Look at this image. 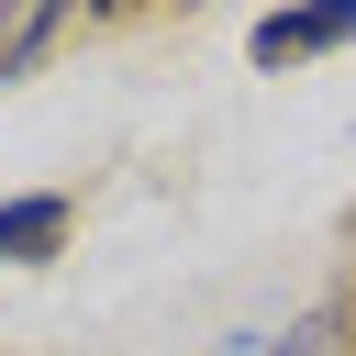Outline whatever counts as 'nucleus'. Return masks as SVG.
I'll use <instances>...</instances> for the list:
<instances>
[{
  "mask_svg": "<svg viewBox=\"0 0 356 356\" xmlns=\"http://www.w3.org/2000/svg\"><path fill=\"white\" fill-rule=\"evenodd\" d=\"M334 44H356V0H300V11H267L256 33H245V56L278 78V67H312V56H334Z\"/></svg>",
  "mask_w": 356,
  "mask_h": 356,
  "instance_id": "obj_1",
  "label": "nucleus"
},
{
  "mask_svg": "<svg viewBox=\"0 0 356 356\" xmlns=\"http://www.w3.org/2000/svg\"><path fill=\"white\" fill-rule=\"evenodd\" d=\"M67 234H78L67 189H11L0 200V267H44V256H67Z\"/></svg>",
  "mask_w": 356,
  "mask_h": 356,
  "instance_id": "obj_2",
  "label": "nucleus"
},
{
  "mask_svg": "<svg viewBox=\"0 0 356 356\" xmlns=\"http://www.w3.org/2000/svg\"><path fill=\"white\" fill-rule=\"evenodd\" d=\"M56 33H67V11H0V89H11V78L56 44Z\"/></svg>",
  "mask_w": 356,
  "mask_h": 356,
  "instance_id": "obj_3",
  "label": "nucleus"
}]
</instances>
